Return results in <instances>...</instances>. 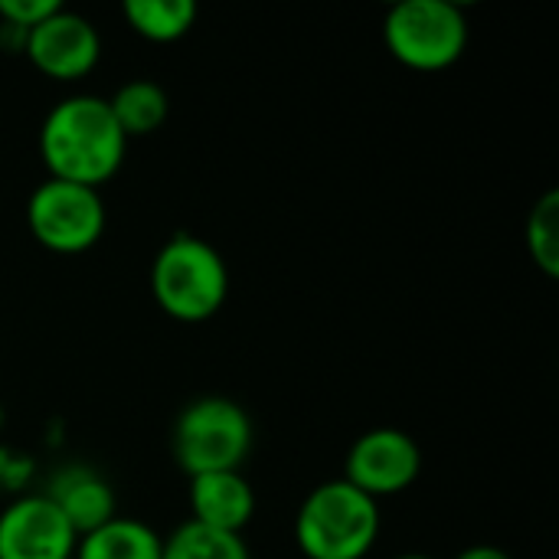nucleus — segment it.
<instances>
[{"label": "nucleus", "mask_w": 559, "mask_h": 559, "mask_svg": "<svg viewBox=\"0 0 559 559\" xmlns=\"http://www.w3.org/2000/svg\"><path fill=\"white\" fill-rule=\"evenodd\" d=\"M377 537L380 504L344 478L318 485L295 518V540L308 559H364Z\"/></svg>", "instance_id": "obj_3"}, {"label": "nucleus", "mask_w": 559, "mask_h": 559, "mask_svg": "<svg viewBox=\"0 0 559 559\" xmlns=\"http://www.w3.org/2000/svg\"><path fill=\"white\" fill-rule=\"evenodd\" d=\"M423 472V452L403 429H370L364 432L344 462V481L380 501L406 491Z\"/></svg>", "instance_id": "obj_7"}, {"label": "nucleus", "mask_w": 559, "mask_h": 559, "mask_svg": "<svg viewBox=\"0 0 559 559\" xmlns=\"http://www.w3.org/2000/svg\"><path fill=\"white\" fill-rule=\"evenodd\" d=\"M108 108L118 128L124 131V138H144V134H154L167 121L170 95L154 79H131L108 98Z\"/></svg>", "instance_id": "obj_13"}, {"label": "nucleus", "mask_w": 559, "mask_h": 559, "mask_svg": "<svg viewBox=\"0 0 559 559\" xmlns=\"http://www.w3.org/2000/svg\"><path fill=\"white\" fill-rule=\"evenodd\" d=\"M524 239H527V252L534 259V265L547 275V278H557L559 275V193L557 190H547L531 216H527V229H524Z\"/></svg>", "instance_id": "obj_16"}, {"label": "nucleus", "mask_w": 559, "mask_h": 559, "mask_svg": "<svg viewBox=\"0 0 559 559\" xmlns=\"http://www.w3.org/2000/svg\"><path fill=\"white\" fill-rule=\"evenodd\" d=\"M128 138L118 128L108 98L69 95L56 102L39 128V154L56 180L98 190L124 160Z\"/></svg>", "instance_id": "obj_1"}, {"label": "nucleus", "mask_w": 559, "mask_h": 559, "mask_svg": "<svg viewBox=\"0 0 559 559\" xmlns=\"http://www.w3.org/2000/svg\"><path fill=\"white\" fill-rule=\"evenodd\" d=\"M170 449L190 478L210 472H239L252 452V419L236 400L200 396L177 416Z\"/></svg>", "instance_id": "obj_4"}, {"label": "nucleus", "mask_w": 559, "mask_h": 559, "mask_svg": "<svg viewBox=\"0 0 559 559\" xmlns=\"http://www.w3.org/2000/svg\"><path fill=\"white\" fill-rule=\"evenodd\" d=\"M151 292L164 314L183 324H200L226 305L229 272L219 249L200 236L177 233L154 255Z\"/></svg>", "instance_id": "obj_2"}, {"label": "nucleus", "mask_w": 559, "mask_h": 559, "mask_svg": "<svg viewBox=\"0 0 559 559\" xmlns=\"http://www.w3.org/2000/svg\"><path fill=\"white\" fill-rule=\"evenodd\" d=\"M56 10H59L56 0H0V20L26 33L46 16H52Z\"/></svg>", "instance_id": "obj_17"}, {"label": "nucleus", "mask_w": 559, "mask_h": 559, "mask_svg": "<svg viewBox=\"0 0 559 559\" xmlns=\"http://www.w3.org/2000/svg\"><path fill=\"white\" fill-rule=\"evenodd\" d=\"M190 511L197 524L242 537L255 514V491L242 472H210L190 478Z\"/></svg>", "instance_id": "obj_10"}, {"label": "nucleus", "mask_w": 559, "mask_h": 559, "mask_svg": "<svg viewBox=\"0 0 559 559\" xmlns=\"http://www.w3.org/2000/svg\"><path fill=\"white\" fill-rule=\"evenodd\" d=\"M79 534L46 498H16L0 511V559H72Z\"/></svg>", "instance_id": "obj_9"}, {"label": "nucleus", "mask_w": 559, "mask_h": 559, "mask_svg": "<svg viewBox=\"0 0 559 559\" xmlns=\"http://www.w3.org/2000/svg\"><path fill=\"white\" fill-rule=\"evenodd\" d=\"M455 559H514L508 550H501V547H491V544H478V547H468V550H462Z\"/></svg>", "instance_id": "obj_18"}, {"label": "nucleus", "mask_w": 559, "mask_h": 559, "mask_svg": "<svg viewBox=\"0 0 559 559\" xmlns=\"http://www.w3.org/2000/svg\"><path fill=\"white\" fill-rule=\"evenodd\" d=\"M46 498L62 511V518L69 521V527L85 537L92 531H98L102 524H108L115 514V491L111 485L92 472V468H66L52 478Z\"/></svg>", "instance_id": "obj_11"}, {"label": "nucleus", "mask_w": 559, "mask_h": 559, "mask_svg": "<svg viewBox=\"0 0 559 559\" xmlns=\"http://www.w3.org/2000/svg\"><path fill=\"white\" fill-rule=\"evenodd\" d=\"M383 39L396 62L419 72H439L462 59L468 20L452 0H403L386 13Z\"/></svg>", "instance_id": "obj_5"}, {"label": "nucleus", "mask_w": 559, "mask_h": 559, "mask_svg": "<svg viewBox=\"0 0 559 559\" xmlns=\"http://www.w3.org/2000/svg\"><path fill=\"white\" fill-rule=\"evenodd\" d=\"M26 59L49 79L72 82L88 75L102 56V36L92 20L59 7L52 16L36 23L23 43Z\"/></svg>", "instance_id": "obj_8"}, {"label": "nucleus", "mask_w": 559, "mask_h": 559, "mask_svg": "<svg viewBox=\"0 0 559 559\" xmlns=\"http://www.w3.org/2000/svg\"><path fill=\"white\" fill-rule=\"evenodd\" d=\"M26 226L49 252L75 255L102 239L105 203L92 187L49 177L26 200Z\"/></svg>", "instance_id": "obj_6"}, {"label": "nucleus", "mask_w": 559, "mask_h": 559, "mask_svg": "<svg viewBox=\"0 0 559 559\" xmlns=\"http://www.w3.org/2000/svg\"><path fill=\"white\" fill-rule=\"evenodd\" d=\"M124 20L138 36L151 43H174L183 33H190L197 20V3L193 0H128Z\"/></svg>", "instance_id": "obj_14"}, {"label": "nucleus", "mask_w": 559, "mask_h": 559, "mask_svg": "<svg viewBox=\"0 0 559 559\" xmlns=\"http://www.w3.org/2000/svg\"><path fill=\"white\" fill-rule=\"evenodd\" d=\"M160 559H252L249 547L242 537L236 534H223V531H210L197 521L180 524L167 540Z\"/></svg>", "instance_id": "obj_15"}, {"label": "nucleus", "mask_w": 559, "mask_h": 559, "mask_svg": "<svg viewBox=\"0 0 559 559\" xmlns=\"http://www.w3.org/2000/svg\"><path fill=\"white\" fill-rule=\"evenodd\" d=\"M164 540L134 518H111L98 531L79 537L72 559H160Z\"/></svg>", "instance_id": "obj_12"}, {"label": "nucleus", "mask_w": 559, "mask_h": 559, "mask_svg": "<svg viewBox=\"0 0 559 559\" xmlns=\"http://www.w3.org/2000/svg\"><path fill=\"white\" fill-rule=\"evenodd\" d=\"M396 559H429L426 554H403V557H396Z\"/></svg>", "instance_id": "obj_19"}]
</instances>
